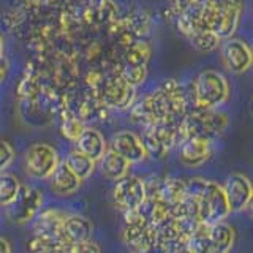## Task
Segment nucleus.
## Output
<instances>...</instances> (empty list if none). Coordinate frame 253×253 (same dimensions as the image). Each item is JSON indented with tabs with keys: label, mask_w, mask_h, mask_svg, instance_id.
<instances>
[{
	"label": "nucleus",
	"mask_w": 253,
	"mask_h": 253,
	"mask_svg": "<svg viewBox=\"0 0 253 253\" xmlns=\"http://www.w3.org/2000/svg\"><path fill=\"white\" fill-rule=\"evenodd\" d=\"M130 163L125 160V158H122L119 154H116L114 150H111L108 147V150L105 152V155L101 157L100 160V171L101 174L105 176L106 179L109 180H119L122 179L124 176H126L128 174V169H130Z\"/></svg>",
	"instance_id": "obj_22"
},
{
	"label": "nucleus",
	"mask_w": 253,
	"mask_h": 253,
	"mask_svg": "<svg viewBox=\"0 0 253 253\" xmlns=\"http://www.w3.org/2000/svg\"><path fill=\"white\" fill-rule=\"evenodd\" d=\"M221 42L223 43H220V51L225 67L234 75H244L245 71H249L253 62V52L247 42L234 37Z\"/></svg>",
	"instance_id": "obj_14"
},
{
	"label": "nucleus",
	"mask_w": 253,
	"mask_h": 253,
	"mask_svg": "<svg viewBox=\"0 0 253 253\" xmlns=\"http://www.w3.org/2000/svg\"><path fill=\"white\" fill-rule=\"evenodd\" d=\"M146 200V187L144 180L138 176L126 174L122 179L114 182L113 187V203L116 209L122 213L138 209Z\"/></svg>",
	"instance_id": "obj_10"
},
{
	"label": "nucleus",
	"mask_w": 253,
	"mask_h": 253,
	"mask_svg": "<svg viewBox=\"0 0 253 253\" xmlns=\"http://www.w3.org/2000/svg\"><path fill=\"white\" fill-rule=\"evenodd\" d=\"M195 109H218L229 98V83L217 70H203L193 83Z\"/></svg>",
	"instance_id": "obj_5"
},
{
	"label": "nucleus",
	"mask_w": 253,
	"mask_h": 253,
	"mask_svg": "<svg viewBox=\"0 0 253 253\" xmlns=\"http://www.w3.org/2000/svg\"><path fill=\"white\" fill-rule=\"evenodd\" d=\"M174 5H176L177 8V14L182 11V10H185V8H188L190 5L193 3V0H172Z\"/></svg>",
	"instance_id": "obj_32"
},
{
	"label": "nucleus",
	"mask_w": 253,
	"mask_h": 253,
	"mask_svg": "<svg viewBox=\"0 0 253 253\" xmlns=\"http://www.w3.org/2000/svg\"><path fill=\"white\" fill-rule=\"evenodd\" d=\"M21 182L11 172H0V208L11 204L19 192Z\"/></svg>",
	"instance_id": "obj_26"
},
{
	"label": "nucleus",
	"mask_w": 253,
	"mask_h": 253,
	"mask_svg": "<svg viewBox=\"0 0 253 253\" xmlns=\"http://www.w3.org/2000/svg\"><path fill=\"white\" fill-rule=\"evenodd\" d=\"M97 100L108 109L125 111L133 106L136 101V87L128 84L121 75H114L101 81Z\"/></svg>",
	"instance_id": "obj_8"
},
{
	"label": "nucleus",
	"mask_w": 253,
	"mask_h": 253,
	"mask_svg": "<svg viewBox=\"0 0 253 253\" xmlns=\"http://www.w3.org/2000/svg\"><path fill=\"white\" fill-rule=\"evenodd\" d=\"M188 234L182 229L171 215L155 226L154 253H184Z\"/></svg>",
	"instance_id": "obj_13"
},
{
	"label": "nucleus",
	"mask_w": 253,
	"mask_h": 253,
	"mask_svg": "<svg viewBox=\"0 0 253 253\" xmlns=\"http://www.w3.org/2000/svg\"><path fill=\"white\" fill-rule=\"evenodd\" d=\"M241 0H211L200 5V29L211 30L220 40L231 38L242 19Z\"/></svg>",
	"instance_id": "obj_3"
},
{
	"label": "nucleus",
	"mask_w": 253,
	"mask_h": 253,
	"mask_svg": "<svg viewBox=\"0 0 253 253\" xmlns=\"http://www.w3.org/2000/svg\"><path fill=\"white\" fill-rule=\"evenodd\" d=\"M84 128H85L84 122L79 117H76L73 113L67 111V113L63 114L62 121H60V134L65 139L75 142Z\"/></svg>",
	"instance_id": "obj_27"
},
{
	"label": "nucleus",
	"mask_w": 253,
	"mask_h": 253,
	"mask_svg": "<svg viewBox=\"0 0 253 253\" xmlns=\"http://www.w3.org/2000/svg\"><path fill=\"white\" fill-rule=\"evenodd\" d=\"M109 149L125 158L130 165L142 163L149 158L141 136L131 130H121L114 133L109 142Z\"/></svg>",
	"instance_id": "obj_16"
},
{
	"label": "nucleus",
	"mask_w": 253,
	"mask_h": 253,
	"mask_svg": "<svg viewBox=\"0 0 253 253\" xmlns=\"http://www.w3.org/2000/svg\"><path fill=\"white\" fill-rule=\"evenodd\" d=\"M63 163H65L67 168L73 172L81 182L89 179L95 171V166H97V163H95L93 160H90V158L85 157L84 154L78 152L76 149L70 150L65 157V160H63Z\"/></svg>",
	"instance_id": "obj_23"
},
{
	"label": "nucleus",
	"mask_w": 253,
	"mask_h": 253,
	"mask_svg": "<svg viewBox=\"0 0 253 253\" xmlns=\"http://www.w3.org/2000/svg\"><path fill=\"white\" fill-rule=\"evenodd\" d=\"M68 215L62 209H44L40 211L34 218V237L43 241L63 239L62 226L63 220ZM65 241V239H63Z\"/></svg>",
	"instance_id": "obj_17"
},
{
	"label": "nucleus",
	"mask_w": 253,
	"mask_h": 253,
	"mask_svg": "<svg viewBox=\"0 0 253 253\" xmlns=\"http://www.w3.org/2000/svg\"><path fill=\"white\" fill-rule=\"evenodd\" d=\"M212 253H231L236 244V229L226 220L208 225Z\"/></svg>",
	"instance_id": "obj_20"
},
{
	"label": "nucleus",
	"mask_w": 253,
	"mask_h": 253,
	"mask_svg": "<svg viewBox=\"0 0 253 253\" xmlns=\"http://www.w3.org/2000/svg\"><path fill=\"white\" fill-rule=\"evenodd\" d=\"M49 179H51V190L57 196H62V198L76 195L83 184V182L67 168L63 162L59 163V166L55 168V171L52 172V176Z\"/></svg>",
	"instance_id": "obj_21"
},
{
	"label": "nucleus",
	"mask_w": 253,
	"mask_h": 253,
	"mask_svg": "<svg viewBox=\"0 0 253 253\" xmlns=\"http://www.w3.org/2000/svg\"><path fill=\"white\" fill-rule=\"evenodd\" d=\"M154 231L155 228L139 221L134 211L124 213L122 241L133 253H154Z\"/></svg>",
	"instance_id": "obj_11"
},
{
	"label": "nucleus",
	"mask_w": 253,
	"mask_h": 253,
	"mask_svg": "<svg viewBox=\"0 0 253 253\" xmlns=\"http://www.w3.org/2000/svg\"><path fill=\"white\" fill-rule=\"evenodd\" d=\"M188 42L192 43V46L198 52L209 54V52L217 49V47L220 46V43H221V40H220V37L217 34H213V32H211V30L198 29L188 37Z\"/></svg>",
	"instance_id": "obj_24"
},
{
	"label": "nucleus",
	"mask_w": 253,
	"mask_h": 253,
	"mask_svg": "<svg viewBox=\"0 0 253 253\" xmlns=\"http://www.w3.org/2000/svg\"><path fill=\"white\" fill-rule=\"evenodd\" d=\"M229 206V211L241 213L250 209L253 201V185L250 179L242 172H233L221 184Z\"/></svg>",
	"instance_id": "obj_12"
},
{
	"label": "nucleus",
	"mask_w": 253,
	"mask_h": 253,
	"mask_svg": "<svg viewBox=\"0 0 253 253\" xmlns=\"http://www.w3.org/2000/svg\"><path fill=\"white\" fill-rule=\"evenodd\" d=\"M43 208V193L34 185L21 184L19 192L11 204L5 208L6 218L14 225H26L35 218Z\"/></svg>",
	"instance_id": "obj_9"
},
{
	"label": "nucleus",
	"mask_w": 253,
	"mask_h": 253,
	"mask_svg": "<svg viewBox=\"0 0 253 253\" xmlns=\"http://www.w3.org/2000/svg\"><path fill=\"white\" fill-rule=\"evenodd\" d=\"M60 163L59 152L47 142H34L24 152V168L30 177L46 180Z\"/></svg>",
	"instance_id": "obj_6"
},
{
	"label": "nucleus",
	"mask_w": 253,
	"mask_h": 253,
	"mask_svg": "<svg viewBox=\"0 0 253 253\" xmlns=\"http://www.w3.org/2000/svg\"><path fill=\"white\" fill-rule=\"evenodd\" d=\"M187 190L198 204L201 223H218V221L226 220L231 213L223 187L218 182L203 177H192L187 180Z\"/></svg>",
	"instance_id": "obj_2"
},
{
	"label": "nucleus",
	"mask_w": 253,
	"mask_h": 253,
	"mask_svg": "<svg viewBox=\"0 0 253 253\" xmlns=\"http://www.w3.org/2000/svg\"><path fill=\"white\" fill-rule=\"evenodd\" d=\"M141 139L144 142L149 157L155 158V160H163L174 147H177L180 141L177 124L162 122L144 126Z\"/></svg>",
	"instance_id": "obj_7"
},
{
	"label": "nucleus",
	"mask_w": 253,
	"mask_h": 253,
	"mask_svg": "<svg viewBox=\"0 0 253 253\" xmlns=\"http://www.w3.org/2000/svg\"><path fill=\"white\" fill-rule=\"evenodd\" d=\"M208 2H211V0H193V3H196V5H204Z\"/></svg>",
	"instance_id": "obj_35"
},
{
	"label": "nucleus",
	"mask_w": 253,
	"mask_h": 253,
	"mask_svg": "<svg viewBox=\"0 0 253 253\" xmlns=\"http://www.w3.org/2000/svg\"><path fill=\"white\" fill-rule=\"evenodd\" d=\"M63 253H101V249L97 242L87 241L83 244H68Z\"/></svg>",
	"instance_id": "obj_30"
},
{
	"label": "nucleus",
	"mask_w": 253,
	"mask_h": 253,
	"mask_svg": "<svg viewBox=\"0 0 253 253\" xmlns=\"http://www.w3.org/2000/svg\"><path fill=\"white\" fill-rule=\"evenodd\" d=\"M3 59V38L0 35V60Z\"/></svg>",
	"instance_id": "obj_34"
},
{
	"label": "nucleus",
	"mask_w": 253,
	"mask_h": 253,
	"mask_svg": "<svg viewBox=\"0 0 253 253\" xmlns=\"http://www.w3.org/2000/svg\"><path fill=\"white\" fill-rule=\"evenodd\" d=\"M184 253H212L208 225L201 223L188 236L184 247Z\"/></svg>",
	"instance_id": "obj_25"
},
{
	"label": "nucleus",
	"mask_w": 253,
	"mask_h": 253,
	"mask_svg": "<svg viewBox=\"0 0 253 253\" xmlns=\"http://www.w3.org/2000/svg\"><path fill=\"white\" fill-rule=\"evenodd\" d=\"M16 152L13 146L5 139H0V172H5L14 162Z\"/></svg>",
	"instance_id": "obj_29"
},
{
	"label": "nucleus",
	"mask_w": 253,
	"mask_h": 253,
	"mask_svg": "<svg viewBox=\"0 0 253 253\" xmlns=\"http://www.w3.org/2000/svg\"><path fill=\"white\" fill-rule=\"evenodd\" d=\"M0 253H13L10 241L3 236H0Z\"/></svg>",
	"instance_id": "obj_31"
},
{
	"label": "nucleus",
	"mask_w": 253,
	"mask_h": 253,
	"mask_svg": "<svg viewBox=\"0 0 253 253\" xmlns=\"http://www.w3.org/2000/svg\"><path fill=\"white\" fill-rule=\"evenodd\" d=\"M213 155V141L200 136L182 138L177 144L179 162L187 168H198Z\"/></svg>",
	"instance_id": "obj_15"
},
{
	"label": "nucleus",
	"mask_w": 253,
	"mask_h": 253,
	"mask_svg": "<svg viewBox=\"0 0 253 253\" xmlns=\"http://www.w3.org/2000/svg\"><path fill=\"white\" fill-rule=\"evenodd\" d=\"M93 223L81 213H68L63 220L62 236L67 244H83L92 241Z\"/></svg>",
	"instance_id": "obj_18"
},
{
	"label": "nucleus",
	"mask_w": 253,
	"mask_h": 253,
	"mask_svg": "<svg viewBox=\"0 0 253 253\" xmlns=\"http://www.w3.org/2000/svg\"><path fill=\"white\" fill-rule=\"evenodd\" d=\"M119 75H121L126 83L131 84L133 87H138L141 85L142 83L146 81L147 78V67H142V65H126L124 63L122 70L119 71Z\"/></svg>",
	"instance_id": "obj_28"
},
{
	"label": "nucleus",
	"mask_w": 253,
	"mask_h": 253,
	"mask_svg": "<svg viewBox=\"0 0 253 253\" xmlns=\"http://www.w3.org/2000/svg\"><path fill=\"white\" fill-rule=\"evenodd\" d=\"M5 75H6V65L3 63V59L0 60V83L5 79Z\"/></svg>",
	"instance_id": "obj_33"
},
{
	"label": "nucleus",
	"mask_w": 253,
	"mask_h": 253,
	"mask_svg": "<svg viewBox=\"0 0 253 253\" xmlns=\"http://www.w3.org/2000/svg\"><path fill=\"white\" fill-rule=\"evenodd\" d=\"M75 146L78 152L89 157L95 163L100 162L101 157L105 155V152L108 150L105 136L101 134V131H98L97 128H92V126H85L81 131V134H79L78 139L75 141Z\"/></svg>",
	"instance_id": "obj_19"
},
{
	"label": "nucleus",
	"mask_w": 253,
	"mask_h": 253,
	"mask_svg": "<svg viewBox=\"0 0 253 253\" xmlns=\"http://www.w3.org/2000/svg\"><path fill=\"white\" fill-rule=\"evenodd\" d=\"M229 126V117L218 109H193L177 122L179 138L200 136L215 139L221 136Z\"/></svg>",
	"instance_id": "obj_4"
},
{
	"label": "nucleus",
	"mask_w": 253,
	"mask_h": 253,
	"mask_svg": "<svg viewBox=\"0 0 253 253\" xmlns=\"http://www.w3.org/2000/svg\"><path fill=\"white\" fill-rule=\"evenodd\" d=\"M187 105L188 101L180 84L174 79H168L152 93L134 101L130 108V117L134 124L142 126L162 122L177 124L187 114Z\"/></svg>",
	"instance_id": "obj_1"
}]
</instances>
